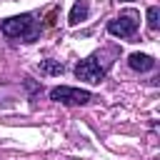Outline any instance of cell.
Instances as JSON below:
<instances>
[{
  "label": "cell",
  "instance_id": "6da1fadb",
  "mask_svg": "<svg viewBox=\"0 0 160 160\" xmlns=\"http://www.w3.org/2000/svg\"><path fill=\"white\" fill-rule=\"evenodd\" d=\"M0 30H2L5 38L25 40V42H35V40L40 38V25H38V20H35L30 12H22V15H15V18L2 20Z\"/></svg>",
  "mask_w": 160,
  "mask_h": 160
},
{
  "label": "cell",
  "instance_id": "52a82bcc",
  "mask_svg": "<svg viewBox=\"0 0 160 160\" xmlns=\"http://www.w3.org/2000/svg\"><path fill=\"white\" fill-rule=\"evenodd\" d=\"M62 70H65V65L60 60H42L40 62V72L42 75H62Z\"/></svg>",
  "mask_w": 160,
  "mask_h": 160
},
{
  "label": "cell",
  "instance_id": "8992f818",
  "mask_svg": "<svg viewBox=\"0 0 160 160\" xmlns=\"http://www.w3.org/2000/svg\"><path fill=\"white\" fill-rule=\"evenodd\" d=\"M88 12H90V2H88V0H78V2L72 5V10H70L68 22H70V25H78V22L88 20Z\"/></svg>",
  "mask_w": 160,
  "mask_h": 160
},
{
  "label": "cell",
  "instance_id": "7a4b0ae2",
  "mask_svg": "<svg viewBox=\"0 0 160 160\" xmlns=\"http://www.w3.org/2000/svg\"><path fill=\"white\" fill-rule=\"evenodd\" d=\"M138 25H140V12L138 10H125V12H120L118 18H112L108 22V32L115 35V38H132Z\"/></svg>",
  "mask_w": 160,
  "mask_h": 160
},
{
  "label": "cell",
  "instance_id": "5b68a950",
  "mask_svg": "<svg viewBox=\"0 0 160 160\" xmlns=\"http://www.w3.org/2000/svg\"><path fill=\"white\" fill-rule=\"evenodd\" d=\"M128 62H130V68L138 70V72H148V70L155 68V60H152L150 55H145V52H132V55L128 58Z\"/></svg>",
  "mask_w": 160,
  "mask_h": 160
},
{
  "label": "cell",
  "instance_id": "ba28073f",
  "mask_svg": "<svg viewBox=\"0 0 160 160\" xmlns=\"http://www.w3.org/2000/svg\"><path fill=\"white\" fill-rule=\"evenodd\" d=\"M158 18H160V10H158L155 5H152V8H148V28H150L152 32L160 28V20H158Z\"/></svg>",
  "mask_w": 160,
  "mask_h": 160
},
{
  "label": "cell",
  "instance_id": "277c9868",
  "mask_svg": "<svg viewBox=\"0 0 160 160\" xmlns=\"http://www.w3.org/2000/svg\"><path fill=\"white\" fill-rule=\"evenodd\" d=\"M75 75H78V80H85V82H90V85H98L102 78H105V68L98 62V58L92 55V58H85V60H80L78 65H75Z\"/></svg>",
  "mask_w": 160,
  "mask_h": 160
},
{
  "label": "cell",
  "instance_id": "3957f363",
  "mask_svg": "<svg viewBox=\"0 0 160 160\" xmlns=\"http://www.w3.org/2000/svg\"><path fill=\"white\" fill-rule=\"evenodd\" d=\"M50 100L62 102V105H88V102L92 100V92L80 90V88L60 85V88H52V90H50Z\"/></svg>",
  "mask_w": 160,
  "mask_h": 160
}]
</instances>
